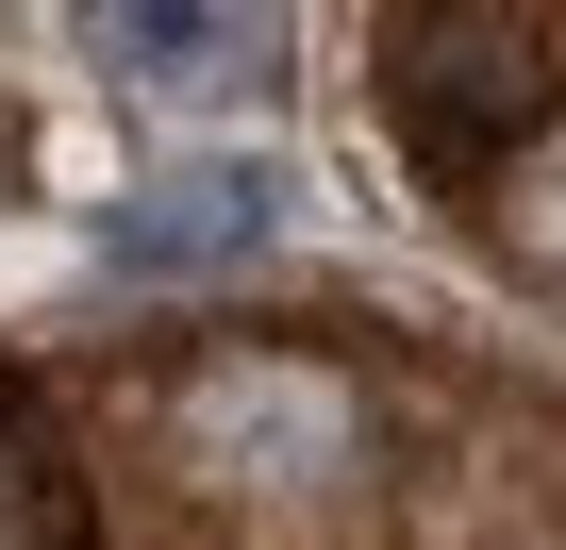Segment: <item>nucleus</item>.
<instances>
[{
	"mask_svg": "<svg viewBox=\"0 0 566 550\" xmlns=\"http://www.w3.org/2000/svg\"><path fill=\"white\" fill-rule=\"evenodd\" d=\"M250 217H266V184H167V200H150V217H117L101 250H117V267H184V250H233Z\"/></svg>",
	"mask_w": 566,
	"mask_h": 550,
	"instance_id": "1",
	"label": "nucleus"
}]
</instances>
